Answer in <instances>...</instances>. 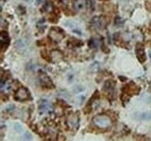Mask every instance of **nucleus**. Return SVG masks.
<instances>
[{
  "mask_svg": "<svg viewBox=\"0 0 151 141\" xmlns=\"http://www.w3.org/2000/svg\"><path fill=\"white\" fill-rule=\"evenodd\" d=\"M93 124L100 129H108L111 126L112 122L110 117L106 115H98L93 119Z\"/></svg>",
  "mask_w": 151,
  "mask_h": 141,
  "instance_id": "f257e3e1",
  "label": "nucleus"
},
{
  "mask_svg": "<svg viewBox=\"0 0 151 141\" xmlns=\"http://www.w3.org/2000/svg\"><path fill=\"white\" fill-rule=\"evenodd\" d=\"M14 98H15L16 101L22 102V101L29 100V99L31 98V96H30V93H29V91H28L27 88H20L16 91L15 95H14Z\"/></svg>",
  "mask_w": 151,
  "mask_h": 141,
  "instance_id": "f03ea898",
  "label": "nucleus"
},
{
  "mask_svg": "<svg viewBox=\"0 0 151 141\" xmlns=\"http://www.w3.org/2000/svg\"><path fill=\"white\" fill-rule=\"evenodd\" d=\"M64 34H63V31L60 29V28L58 27H54L52 28L50 30L49 33V38L51 39V41H53L54 42H59L61 40L63 39Z\"/></svg>",
  "mask_w": 151,
  "mask_h": 141,
  "instance_id": "7ed1b4c3",
  "label": "nucleus"
},
{
  "mask_svg": "<svg viewBox=\"0 0 151 141\" xmlns=\"http://www.w3.org/2000/svg\"><path fill=\"white\" fill-rule=\"evenodd\" d=\"M52 109V106L49 103L48 101L42 99L39 102V105H38V110H39V113L41 115H45L46 113H49Z\"/></svg>",
  "mask_w": 151,
  "mask_h": 141,
  "instance_id": "20e7f679",
  "label": "nucleus"
},
{
  "mask_svg": "<svg viewBox=\"0 0 151 141\" xmlns=\"http://www.w3.org/2000/svg\"><path fill=\"white\" fill-rule=\"evenodd\" d=\"M67 125L70 129L76 130L78 127V117L77 114H71L67 118Z\"/></svg>",
  "mask_w": 151,
  "mask_h": 141,
  "instance_id": "39448f33",
  "label": "nucleus"
},
{
  "mask_svg": "<svg viewBox=\"0 0 151 141\" xmlns=\"http://www.w3.org/2000/svg\"><path fill=\"white\" fill-rule=\"evenodd\" d=\"M9 44V37L7 32H0V48L5 50Z\"/></svg>",
  "mask_w": 151,
  "mask_h": 141,
  "instance_id": "423d86ee",
  "label": "nucleus"
},
{
  "mask_svg": "<svg viewBox=\"0 0 151 141\" xmlns=\"http://www.w3.org/2000/svg\"><path fill=\"white\" fill-rule=\"evenodd\" d=\"M40 83L42 84V87H45V88H53V83L50 80V78L47 76V75L45 73H42L40 74Z\"/></svg>",
  "mask_w": 151,
  "mask_h": 141,
  "instance_id": "0eeeda50",
  "label": "nucleus"
},
{
  "mask_svg": "<svg viewBox=\"0 0 151 141\" xmlns=\"http://www.w3.org/2000/svg\"><path fill=\"white\" fill-rule=\"evenodd\" d=\"M92 25L97 28V29H101V28L104 27V25H105V21H104V19L102 17H99V16H96L92 19Z\"/></svg>",
  "mask_w": 151,
  "mask_h": 141,
  "instance_id": "6e6552de",
  "label": "nucleus"
},
{
  "mask_svg": "<svg viewBox=\"0 0 151 141\" xmlns=\"http://www.w3.org/2000/svg\"><path fill=\"white\" fill-rule=\"evenodd\" d=\"M135 118L137 120L142 121H147L151 120V113L150 112H138L135 114Z\"/></svg>",
  "mask_w": 151,
  "mask_h": 141,
  "instance_id": "1a4fd4ad",
  "label": "nucleus"
},
{
  "mask_svg": "<svg viewBox=\"0 0 151 141\" xmlns=\"http://www.w3.org/2000/svg\"><path fill=\"white\" fill-rule=\"evenodd\" d=\"M87 2L86 0H75L74 2V9L77 11H83L86 7Z\"/></svg>",
  "mask_w": 151,
  "mask_h": 141,
  "instance_id": "9d476101",
  "label": "nucleus"
},
{
  "mask_svg": "<svg viewBox=\"0 0 151 141\" xmlns=\"http://www.w3.org/2000/svg\"><path fill=\"white\" fill-rule=\"evenodd\" d=\"M15 45H16L17 50H19V51H25L26 49H27V46H28L27 42L25 41L24 40H18L16 41Z\"/></svg>",
  "mask_w": 151,
  "mask_h": 141,
  "instance_id": "9b49d317",
  "label": "nucleus"
},
{
  "mask_svg": "<svg viewBox=\"0 0 151 141\" xmlns=\"http://www.w3.org/2000/svg\"><path fill=\"white\" fill-rule=\"evenodd\" d=\"M51 56H52V59H53L55 62H58V61H60L61 58H63V54H61L60 52L58 51V50L52 52Z\"/></svg>",
  "mask_w": 151,
  "mask_h": 141,
  "instance_id": "f8f14e48",
  "label": "nucleus"
},
{
  "mask_svg": "<svg viewBox=\"0 0 151 141\" xmlns=\"http://www.w3.org/2000/svg\"><path fill=\"white\" fill-rule=\"evenodd\" d=\"M137 58L141 61V62H145V53L144 49H138L137 50Z\"/></svg>",
  "mask_w": 151,
  "mask_h": 141,
  "instance_id": "ddd939ff",
  "label": "nucleus"
},
{
  "mask_svg": "<svg viewBox=\"0 0 151 141\" xmlns=\"http://www.w3.org/2000/svg\"><path fill=\"white\" fill-rule=\"evenodd\" d=\"M84 89H85V88L83 86H81V85H78L77 87L74 88L73 90H74L75 93H80V92H82Z\"/></svg>",
  "mask_w": 151,
  "mask_h": 141,
  "instance_id": "4468645a",
  "label": "nucleus"
},
{
  "mask_svg": "<svg viewBox=\"0 0 151 141\" xmlns=\"http://www.w3.org/2000/svg\"><path fill=\"white\" fill-rule=\"evenodd\" d=\"M113 87H114V85H113V82L112 81H107L105 83V88H108V90H110V89H112Z\"/></svg>",
  "mask_w": 151,
  "mask_h": 141,
  "instance_id": "2eb2a0df",
  "label": "nucleus"
},
{
  "mask_svg": "<svg viewBox=\"0 0 151 141\" xmlns=\"http://www.w3.org/2000/svg\"><path fill=\"white\" fill-rule=\"evenodd\" d=\"M90 46H91L92 48H97V47H98V44L96 43V39H92L91 41H90Z\"/></svg>",
  "mask_w": 151,
  "mask_h": 141,
  "instance_id": "dca6fc26",
  "label": "nucleus"
},
{
  "mask_svg": "<svg viewBox=\"0 0 151 141\" xmlns=\"http://www.w3.org/2000/svg\"><path fill=\"white\" fill-rule=\"evenodd\" d=\"M86 2H87L88 6L91 8L92 9L94 8V5H96V2H94V0H86Z\"/></svg>",
  "mask_w": 151,
  "mask_h": 141,
  "instance_id": "f3484780",
  "label": "nucleus"
},
{
  "mask_svg": "<svg viewBox=\"0 0 151 141\" xmlns=\"http://www.w3.org/2000/svg\"><path fill=\"white\" fill-rule=\"evenodd\" d=\"M30 66V68H27V70H31V72H33V70H34L35 69H36V65L34 64V63H32V62H30L29 64H28Z\"/></svg>",
  "mask_w": 151,
  "mask_h": 141,
  "instance_id": "a211bd4d",
  "label": "nucleus"
},
{
  "mask_svg": "<svg viewBox=\"0 0 151 141\" xmlns=\"http://www.w3.org/2000/svg\"><path fill=\"white\" fill-rule=\"evenodd\" d=\"M5 85H6V82L0 79V90H3V89L5 88Z\"/></svg>",
  "mask_w": 151,
  "mask_h": 141,
  "instance_id": "6ab92c4d",
  "label": "nucleus"
},
{
  "mask_svg": "<svg viewBox=\"0 0 151 141\" xmlns=\"http://www.w3.org/2000/svg\"><path fill=\"white\" fill-rule=\"evenodd\" d=\"M25 136H26L25 139H27V140H30V139H31V135H30L29 133H27Z\"/></svg>",
  "mask_w": 151,
  "mask_h": 141,
  "instance_id": "aec40b11",
  "label": "nucleus"
},
{
  "mask_svg": "<svg viewBox=\"0 0 151 141\" xmlns=\"http://www.w3.org/2000/svg\"><path fill=\"white\" fill-rule=\"evenodd\" d=\"M0 11H1V7H0Z\"/></svg>",
  "mask_w": 151,
  "mask_h": 141,
  "instance_id": "412c9836",
  "label": "nucleus"
}]
</instances>
